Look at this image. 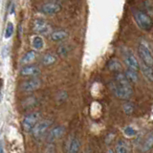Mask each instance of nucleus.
Masks as SVG:
<instances>
[{"label": "nucleus", "mask_w": 153, "mask_h": 153, "mask_svg": "<svg viewBox=\"0 0 153 153\" xmlns=\"http://www.w3.org/2000/svg\"><path fill=\"white\" fill-rule=\"evenodd\" d=\"M111 89L114 95L121 100H128L133 95L131 82L123 73L115 75V79L111 82Z\"/></svg>", "instance_id": "obj_1"}, {"label": "nucleus", "mask_w": 153, "mask_h": 153, "mask_svg": "<svg viewBox=\"0 0 153 153\" xmlns=\"http://www.w3.org/2000/svg\"><path fill=\"white\" fill-rule=\"evenodd\" d=\"M133 16L137 25L140 27L143 31H150L153 26L152 18L148 14L143 11H135L133 13Z\"/></svg>", "instance_id": "obj_2"}, {"label": "nucleus", "mask_w": 153, "mask_h": 153, "mask_svg": "<svg viewBox=\"0 0 153 153\" xmlns=\"http://www.w3.org/2000/svg\"><path fill=\"white\" fill-rule=\"evenodd\" d=\"M138 53L143 63L153 67V54L146 42H141L138 45Z\"/></svg>", "instance_id": "obj_3"}, {"label": "nucleus", "mask_w": 153, "mask_h": 153, "mask_svg": "<svg viewBox=\"0 0 153 153\" xmlns=\"http://www.w3.org/2000/svg\"><path fill=\"white\" fill-rule=\"evenodd\" d=\"M40 120L39 112H32L26 115L22 120V127L25 132H32L33 127L36 126V123Z\"/></svg>", "instance_id": "obj_4"}, {"label": "nucleus", "mask_w": 153, "mask_h": 153, "mask_svg": "<svg viewBox=\"0 0 153 153\" xmlns=\"http://www.w3.org/2000/svg\"><path fill=\"white\" fill-rule=\"evenodd\" d=\"M52 124V121L51 120H43V121H39L36 126L33 127V131H32V134L35 139L36 140H39L41 139L43 136H44V134L47 132V130L49 129V127L51 126Z\"/></svg>", "instance_id": "obj_5"}, {"label": "nucleus", "mask_w": 153, "mask_h": 153, "mask_svg": "<svg viewBox=\"0 0 153 153\" xmlns=\"http://www.w3.org/2000/svg\"><path fill=\"white\" fill-rule=\"evenodd\" d=\"M123 57H124V62H126V65L127 66V68L138 71V69L140 68V64H139V61L137 59L136 56L134 55V53L131 50H126L124 52Z\"/></svg>", "instance_id": "obj_6"}, {"label": "nucleus", "mask_w": 153, "mask_h": 153, "mask_svg": "<svg viewBox=\"0 0 153 153\" xmlns=\"http://www.w3.org/2000/svg\"><path fill=\"white\" fill-rule=\"evenodd\" d=\"M51 26L48 24L46 20L42 18H36L33 21V31H35L37 35H46L50 32Z\"/></svg>", "instance_id": "obj_7"}, {"label": "nucleus", "mask_w": 153, "mask_h": 153, "mask_svg": "<svg viewBox=\"0 0 153 153\" xmlns=\"http://www.w3.org/2000/svg\"><path fill=\"white\" fill-rule=\"evenodd\" d=\"M61 6L59 4L55 2H49L46 4H43L40 8V12L45 14V16H54L60 12Z\"/></svg>", "instance_id": "obj_8"}, {"label": "nucleus", "mask_w": 153, "mask_h": 153, "mask_svg": "<svg viewBox=\"0 0 153 153\" xmlns=\"http://www.w3.org/2000/svg\"><path fill=\"white\" fill-rule=\"evenodd\" d=\"M41 85V80L39 79H28L21 84V89L24 92H33V91L37 90Z\"/></svg>", "instance_id": "obj_9"}, {"label": "nucleus", "mask_w": 153, "mask_h": 153, "mask_svg": "<svg viewBox=\"0 0 153 153\" xmlns=\"http://www.w3.org/2000/svg\"><path fill=\"white\" fill-rule=\"evenodd\" d=\"M80 150V142L76 137L71 136L67 140L66 153H79Z\"/></svg>", "instance_id": "obj_10"}, {"label": "nucleus", "mask_w": 153, "mask_h": 153, "mask_svg": "<svg viewBox=\"0 0 153 153\" xmlns=\"http://www.w3.org/2000/svg\"><path fill=\"white\" fill-rule=\"evenodd\" d=\"M64 131H65V129H64L63 126H55L54 128L52 129V130L49 131V133H48L47 142L52 143L56 142V140H59V139L61 138L62 135L64 134Z\"/></svg>", "instance_id": "obj_11"}, {"label": "nucleus", "mask_w": 153, "mask_h": 153, "mask_svg": "<svg viewBox=\"0 0 153 153\" xmlns=\"http://www.w3.org/2000/svg\"><path fill=\"white\" fill-rule=\"evenodd\" d=\"M40 68L36 65H27L20 69V75L23 76H36L40 74Z\"/></svg>", "instance_id": "obj_12"}, {"label": "nucleus", "mask_w": 153, "mask_h": 153, "mask_svg": "<svg viewBox=\"0 0 153 153\" xmlns=\"http://www.w3.org/2000/svg\"><path fill=\"white\" fill-rule=\"evenodd\" d=\"M68 36H69L68 32L65 30H56L51 33L50 38L52 41L59 42V41H63L65 38L68 37Z\"/></svg>", "instance_id": "obj_13"}, {"label": "nucleus", "mask_w": 153, "mask_h": 153, "mask_svg": "<svg viewBox=\"0 0 153 153\" xmlns=\"http://www.w3.org/2000/svg\"><path fill=\"white\" fill-rule=\"evenodd\" d=\"M140 69L142 71L143 76H145V79L149 82H153V67L143 63L140 66Z\"/></svg>", "instance_id": "obj_14"}, {"label": "nucleus", "mask_w": 153, "mask_h": 153, "mask_svg": "<svg viewBox=\"0 0 153 153\" xmlns=\"http://www.w3.org/2000/svg\"><path fill=\"white\" fill-rule=\"evenodd\" d=\"M153 147V130L147 134L142 145V152L146 153Z\"/></svg>", "instance_id": "obj_15"}, {"label": "nucleus", "mask_w": 153, "mask_h": 153, "mask_svg": "<svg viewBox=\"0 0 153 153\" xmlns=\"http://www.w3.org/2000/svg\"><path fill=\"white\" fill-rule=\"evenodd\" d=\"M57 57L55 54H52V53H48V54L44 55L41 59V63L44 66H50L52 64H54L56 61Z\"/></svg>", "instance_id": "obj_16"}, {"label": "nucleus", "mask_w": 153, "mask_h": 153, "mask_svg": "<svg viewBox=\"0 0 153 153\" xmlns=\"http://www.w3.org/2000/svg\"><path fill=\"white\" fill-rule=\"evenodd\" d=\"M107 68L112 72H119L122 69V63L118 59H111L107 62Z\"/></svg>", "instance_id": "obj_17"}, {"label": "nucleus", "mask_w": 153, "mask_h": 153, "mask_svg": "<svg viewBox=\"0 0 153 153\" xmlns=\"http://www.w3.org/2000/svg\"><path fill=\"white\" fill-rule=\"evenodd\" d=\"M32 45L35 50H36V51L41 50L42 48L44 47V40H43L42 36L39 35L33 36L32 39Z\"/></svg>", "instance_id": "obj_18"}, {"label": "nucleus", "mask_w": 153, "mask_h": 153, "mask_svg": "<svg viewBox=\"0 0 153 153\" xmlns=\"http://www.w3.org/2000/svg\"><path fill=\"white\" fill-rule=\"evenodd\" d=\"M124 75H126L127 79L130 81L131 83H136L137 81H138V79H139V76H138V74H137L136 70L127 68L126 70V72H124Z\"/></svg>", "instance_id": "obj_19"}, {"label": "nucleus", "mask_w": 153, "mask_h": 153, "mask_svg": "<svg viewBox=\"0 0 153 153\" xmlns=\"http://www.w3.org/2000/svg\"><path fill=\"white\" fill-rule=\"evenodd\" d=\"M36 56V51L31 50V51H28L25 55L22 56L21 59V63L23 64H27V63H30V62L33 61Z\"/></svg>", "instance_id": "obj_20"}, {"label": "nucleus", "mask_w": 153, "mask_h": 153, "mask_svg": "<svg viewBox=\"0 0 153 153\" xmlns=\"http://www.w3.org/2000/svg\"><path fill=\"white\" fill-rule=\"evenodd\" d=\"M116 153H129L127 143L123 140H120L116 145Z\"/></svg>", "instance_id": "obj_21"}, {"label": "nucleus", "mask_w": 153, "mask_h": 153, "mask_svg": "<svg viewBox=\"0 0 153 153\" xmlns=\"http://www.w3.org/2000/svg\"><path fill=\"white\" fill-rule=\"evenodd\" d=\"M123 110L126 115H131L134 112V104L131 102H126L123 104Z\"/></svg>", "instance_id": "obj_22"}, {"label": "nucleus", "mask_w": 153, "mask_h": 153, "mask_svg": "<svg viewBox=\"0 0 153 153\" xmlns=\"http://www.w3.org/2000/svg\"><path fill=\"white\" fill-rule=\"evenodd\" d=\"M13 31H14L13 24L12 22H8L6 29H5V33H4L5 38H7V39H8V38L11 37L13 36Z\"/></svg>", "instance_id": "obj_23"}, {"label": "nucleus", "mask_w": 153, "mask_h": 153, "mask_svg": "<svg viewBox=\"0 0 153 153\" xmlns=\"http://www.w3.org/2000/svg\"><path fill=\"white\" fill-rule=\"evenodd\" d=\"M123 133L126 134L127 137H133L137 134L136 129L131 126H127L123 128Z\"/></svg>", "instance_id": "obj_24"}, {"label": "nucleus", "mask_w": 153, "mask_h": 153, "mask_svg": "<svg viewBox=\"0 0 153 153\" xmlns=\"http://www.w3.org/2000/svg\"><path fill=\"white\" fill-rule=\"evenodd\" d=\"M68 53H69V49L66 45H61L57 48V54H59V56H62V57L66 56L68 55Z\"/></svg>", "instance_id": "obj_25"}, {"label": "nucleus", "mask_w": 153, "mask_h": 153, "mask_svg": "<svg viewBox=\"0 0 153 153\" xmlns=\"http://www.w3.org/2000/svg\"><path fill=\"white\" fill-rule=\"evenodd\" d=\"M9 53H10V48L8 46H4L2 48V52H1V55H2L3 59H5V57H7L9 56Z\"/></svg>", "instance_id": "obj_26"}, {"label": "nucleus", "mask_w": 153, "mask_h": 153, "mask_svg": "<svg viewBox=\"0 0 153 153\" xmlns=\"http://www.w3.org/2000/svg\"><path fill=\"white\" fill-rule=\"evenodd\" d=\"M67 99V94L65 92H61L59 93V96L57 97V100H59V102H63V100H65Z\"/></svg>", "instance_id": "obj_27"}, {"label": "nucleus", "mask_w": 153, "mask_h": 153, "mask_svg": "<svg viewBox=\"0 0 153 153\" xmlns=\"http://www.w3.org/2000/svg\"><path fill=\"white\" fill-rule=\"evenodd\" d=\"M1 153H4V145H3V142L1 143Z\"/></svg>", "instance_id": "obj_28"}, {"label": "nucleus", "mask_w": 153, "mask_h": 153, "mask_svg": "<svg viewBox=\"0 0 153 153\" xmlns=\"http://www.w3.org/2000/svg\"><path fill=\"white\" fill-rule=\"evenodd\" d=\"M107 153H114V151L111 149V148H109V149L107 150Z\"/></svg>", "instance_id": "obj_29"}]
</instances>
